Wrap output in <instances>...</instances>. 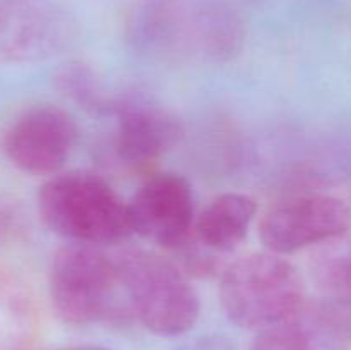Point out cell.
Instances as JSON below:
<instances>
[{
  "label": "cell",
  "instance_id": "obj_3",
  "mask_svg": "<svg viewBox=\"0 0 351 350\" xmlns=\"http://www.w3.org/2000/svg\"><path fill=\"white\" fill-rule=\"evenodd\" d=\"M48 287L55 314L67 325L134 318L117 257L98 246L67 242L60 247L51 261Z\"/></svg>",
  "mask_w": 351,
  "mask_h": 350
},
{
  "label": "cell",
  "instance_id": "obj_12",
  "mask_svg": "<svg viewBox=\"0 0 351 350\" xmlns=\"http://www.w3.org/2000/svg\"><path fill=\"white\" fill-rule=\"evenodd\" d=\"M308 275L319 295L351 305V233L312 247Z\"/></svg>",
  "mask_w": 351,
  "mask_h": 350
},
{
  "label": "cell",
  "instance_id": "obj_8",
  "mask_svg": "<svg viewBox=\"0 0 351 350\" xmlns=\"http://www.w3.org/2000/svg\"><path fill=\"white\" fill-rule=\"evenodd\" d=\"M77 143L71 113L55 105L26 110L5 134V154L17 170L36 177L60 174Z\"/></svg>",
  "mask_w": 351,
  "mask_h": 350
},
{
  "label": "cell",
  "instance_id": "obj_16",
  "mask_svg": "<svg viewBox=\"0 0 351 350\" xmlns=\"http://www.w3.org/2000/svg\"><path fill=\"white\" fill-rule=\"evenodd\" d=\"M62 350H106L103 347L96 345H81V347H71V349H62Z\"/></svg>",
  "mask_w": 351,
  "mask_h": 350
},
{
  "label": "cell",
  "instance_id": "obj_10",
  "mask_svg": "<svg viewBox=\"0 0 351 350\" xmlns=\"http://www.w3.org/2000/svg\"><path fill=\"white\" fill-rule=\"evenodd\" d=\"M62 36L29 7L0 0V62H27L57 50Z\"/></svg>",
  "mask_w": 351,
  "mask_h": 350
},
{
  "label": "cell",
  "instance_id": "obj_14",
  "mask_svg": "<svg viewBox=\"0 0 351 350\" xmlns=\"http://www.w3.org/2000/svg\"><path fill=\"white\" fill-rule=\"evenodd\" d=\"M57 86L69 100L91 113H113L119 98L110 95L101 79L89 65L72 62L57 74Z\"/></svg>",
  "mask_w": 351,
  "mask_h": 350
},
{
  "label": "cell",
  "instance_id": "obj_9",
  "mask_svg": "<svg viewBox=\"0 0 351 350\" xmlns=\"http://www.w3.org/2000/svg\"><path fill=\"white\" fill-rule=\"evenodd\" d=\"M113 115L117 117L115 154L132 170L151 168L182 137L177 117L144 96L119 98Z\"/></svg>",
  "mask_w": 351,
  "mask_h": 350
},
{
  "label": "cell",
  "instance_id": "obj_1",
  "mask_svg": "<svg viewBox=\"0 0 351 350\" xmlns=\"http://www.w3.org/2000/svg\"><path fill=\"white\" fill-rule=\"evenodd\" d=\"M134 50L161 62H226L242 48V24L219 3L141 0L127 27Z\"/></svg>",
  "mask_w": 351,
  "mask_h": 350
},
{
  "label": "cell",
  "instance_id": "obj_13",
  "mask_svg": "<svg viewBox=\"0 0 351 350\" xmlns=\"http://www.w3.org/2000/svg\"><path fill=\"white\" fill-rule=\"evenodd\" d=\"M293 318L319 350H348L351 347V305L319 295L305 299Z\"/></svg>",
  "mask_w": 351,
  "mask_h": 350
},
{
  "label": "cell",
  "instance_id": "obj_6",
  "mask_svg": "<svg viewBox=\"0 0 351 350\" xmlns=\"http://www.w3.org/2000/svg\"><path fill=\"white\" fill-rule=\"evenodd\" d=\"M351 208L343 199L319 192L291 196L271 206L259 225L271 253L288 256L350 232Z\"/></svg>",
  "mask_w": 351,
  "mask_h": 350
},
{
  "label": "cell",
  "instance_id": "obj_2",
  "mask_svg": "<svg viewBox=\"0 0 351 350\" xmlns=\"http://www.w3.org/2000/svg\"><path fill=\"white\" fill-rule=\"evenodd\" d=\"M38 213L67 242L115 246L134 233L127 202L105 177L89 170L48 178L38 192Z\"/></svg>",
  "mask_w": 351,
  "mask_h": 350
},
{
  "label": "cell",
  "instance_id": "obj_5",
  "mask_svg": "<svg viewBox=\"0 0 351 350\" xmlns=\"http://www.w3.org/2000/svg\"><path fill=\"white\" fill-rule=\"evenodd\" d=\"M123 292L134 318L160 336L189 331L201 314V301L191 277L170 257L146 249L117 256Z\"/></svg>",
  "mask_w": 351,
  "mask_h": 350
},
{
  "label": "cell",
  "instance_id": "obj_4",
  "mask_svg": "<svg viewBox=\"0 0 351 350\" xmlns=\"http://www.w3.org/2000/svg\"><path fill=\"white\" fill-rule=\"evenodd\" d=\"M304 280L285 256L271 250L237 257L219 273V301L230 321L263 329L290 319L305 301Z\"/></svg>",
  "mask_w": 351,
  "mask_h": 350
},
{
  "label": "cell",
  "instance_id": "obj_11",
  "mask_svg": "<svg viewBox=\"0 0 351 350\" xmlns=\"http://www.w3.org/2000/svg\"><path fill=\"white\" fill-rule=\"evenodd\" d=\"M256 211L257 205L250 196L226 192L195 216L194 237L209 250L225 256L245 239Z\"/></svg>",
  "mask_w": 351,
  "mask_h": 350
},
{
  "label": "cell",
  "instance_id": "obj_15",
  "mask_svg": "<svg viewBox=\"0 0 351 350\" xmlns=\"http://www.w3.org/2000/svg\"><path fill=\"white\" fill-rule=\"evenodd\" d=\"M252 350H319L305 329L291 316L287 321L263 329Z\"/></svg>",
  "mask_w": 351,
  "mask_h": 350
},
{
  "label": "cell",
  "instance_id": "obj_7",
  "mask_svg": "<svg viewBox=\"0 0 351 350\" xmlns=\"http://www.w3.org/2000/svg\"><path fill=\"white\" fill-rule=\"evenodd\" d=\"M132 232L167 250H175L194 233L195 201L192 185L173 172L153 174L129 202Z\"/></svg>",
  "mask_w": 351,
  "mask_h": 350
}]
</instances>
